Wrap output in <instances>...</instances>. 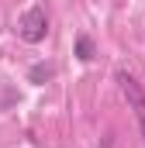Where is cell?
<instances>
[{"label":"cell","mask_w":145,"mask_h":148,"mask_svg":"<svg viewBox=\"0 0 145 148\" xmlns=\"http://www.w3.org/2000/svg\"><path fill=\"white\" fill-rule=\"evenodd\" d=\"M117 83H121V90H124L131 110H135V117H138V124H142V138H145V90H142L128 73H117Z\"/></svg>","instance_id":"2"},{"label":"cell","mask_w":145,"mask_h":148,"mask_svg":"<svg viewBox=\"0 0 145 148\" xmlns=\"http://www.w3.org/2000/svg\"><path fill=\"white\" fill-rule=\"evenodd\" d=\"M93 55H97L93 38H90V35H79V38H76V59H79V62H93Z\"/></svg>","instance_id":"3"},{"label":"cell","mask_w":145,"mask_h":148,"mask_svg":"<svg viewBox=\"0 0 145 148\" xmlns=\"http://www.w3.org/2000/svg\"><path fill=\"white\" fill-rule=\"evenodd\" d=\"M31 83H45V79H52V66H31Z\"/></svg>","instance_id":"4"},{"label":"cell","mask_w":145,"mask_h":148,"mask_svg":"<svg viewBox=\"0 0 145 148\" xmlns=\"http://www.w3.org/2000/svg\"><path fill=\"white\" fill-rule=\"evenodd\" d=\"M17 35H21V41H28V45L45 41V35H48V17H45L41 7H31V10L21 14V21H17Z\"/></svg>","instance_id":"1"}]
</instances>
